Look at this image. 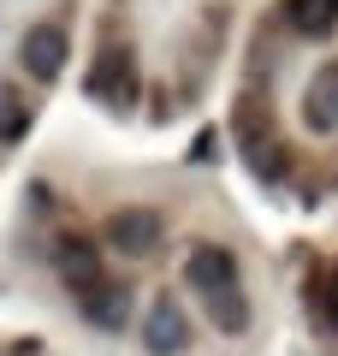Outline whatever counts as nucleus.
<instances>
[{
  "instance_id": "f257e3e1",
  "label": "nucleus",
  "mask_w": 338,
  "mask_h": 356,
  "mask_svg": "<svg viewBox=\"0 0 338 356\" xmlns=\"http://www.w3.org/2000/svg\"><path fill=\"white\" fill-rule=\"evenodd\" d=\"M184 280L196 297H220L238 285V255L225 250V243H196V250L184 255Z\"/></svg>"
},
{
  "instance_id": "f03ea898",
  "label": "nucleus",
  "mask_w": 338,
  "mask_h": 356,
  "mask_svg": "<svg viewBox=\"0 0 338 356\" xmlns=\"http://www.w3.org/2000/svg\"><path fill=\"white\" fill-rule=\"evenodd\" d=\"M143 344H149L154 356H178L190 344V315L172 297H154V303L143 309Z\"/></svg>"
},
{
  "instance_id": "7ed1b4c3",
  "label": "nucleus",
  "mask_w": 338,
  "mask_h": 356,
  "mask_svg": "<svg viewBox=\"0 0 338 356\" xmlns=\"http://www.w3.org/2000/svg\"><path fill=\"white\" fill-rule=\"evenodd\" d=\"M303 125H309L314 137H332L338 131V60H326L321 72L309 77V89H303Z\"/></svg>"
},
{
  "instance_id": "20e7f679",
  "label": "nucleus",
  "mask_w": 338,
  "mask_h": 356,
  "mask_svg": "<svg viewBox=\"0 0 338 356\" xmlns=\"http://www.w3.org/2000/svg\"><path fill=\"white\" fill-rule=\"evenodd\" d=\"M54 273H60L72 291L95 297L101 291V250H95V243H83V238H65L60 250H54Z\"/></svg>"
},
{
  "instance_id": "39448f33",
  "label": "nucleus",
  "mask_w": 338,
  "mask_h": 356,
  "mask_svg": "<svg viewBox=\"0 0 338 356\" xmlns=\"http://www.w3.org/2000/svg\"><path fill=\"white\" fill-rule=\"evenodd\" d=\"M154 238H161V214H149V208H119L107 220V243L119 255H149Z\"/></svg>"
},
{
  "instance_id": "423d86ee",
  "label": "nucleus",
  "mask_w": 338,
  "mask_h": 356,
  "mask_svg": "<svg viewBox=\"0 0 338 356\" xmlns=\"http://www.w3.org/2000/svg\"><path fill=\"white\" fill-rule=\"evenodd\" d=\"M18 60H24L30 77L48 83V77L65 65V30H60V24H36V30L24 36V48H18Z\"/></svg>"
},
{
  "instance_id": "0eeeda50",
  "label": "nucleus",
  "mask_w": 338,
  "mask_h": 356,
  "mask_svg": "<svg viewBox=\"0 0 338 356\" xmlns=\"http://www.w3.org/2000/svg\"><path fill=\"white\" fill-rule=\"evenodd\" d=\"M89 95H95V102H119V107L131 102V54L125 48L101 54V65L89 72Z\"/></svg>"
},
{
  "instance_id": "6e6552de",
  "label": "nucleus",
  "mask_w": 338,
  "mask_h": 356,
  "mask_svg": "<svg viewBox=\"0 0 338 356\" xmlns=\"http://www.w3.org/2000/svg\"><path fill=\"white\" fill-rule=\"evenodd\" d=\"M285 24L297 36H332L338 30V0H285Z\"/></svg>"
},
{
  "instance_id": "1a4fd4ad",
  "label": "nucleus",
  "mask_w": 338,
  "mask_h": 356,
  "mask_svg": "<svg viewBox=\"0 0 338 356\" xmlns=\"http://www.w3.org/2000/svg\"><path fill=\"white\" fill-rule=\"evenodd\" d=\"M131 315V291H119V285H101L95 297H83V321H95V327H125Z\"/></svg>"
},
{
  "instance_id": "9d476101",
  "label": "nucleus",
  "mask_w": 338,
  "mask_h": 356,
  "mask_svg": "<svg viewBox=\"0 0 338 356\" xmlns=\"http://www.w3.org/2000/svg\"><path fill=\"white\" fill-rule=\"evenodd\" d=\"M202 303H208V315H214V327H220V332H238L243 321H250V309H243L238 285H232V291H220V297H202Z\"/></svg>"
},
{
  "instance_id": "9b49d317",
  "label": "nucleus",
  "mask_w": 338,
  "mask_h": 356,
  "mask_svg": "<svg viewBox=\"0 0 338 356\" xmlns=\"http://www.w3.org/2000/svg\"><path fill=\"white\" fill-rule=\"evenodd\" d=\"M24 125H30V113H24V102H18V89L0 83V137H6V143L24 137Z\"/></svg>"
},
{
  "instance_id": "f8f14e48",
  "label": "nucleus",
  "mask_w": 338,
  "mask_h": 356,
  "mask_svg": "<svg viewBox=\"0 0 338 356\" xmlns=\"http://www.w3.org/2000/svg\"><path fill=\"white\" fill-rule=\"evenodd\" d=\"M326 327L338 332V285H332V297H326Z\"/></svg>"
}]
</instances>
